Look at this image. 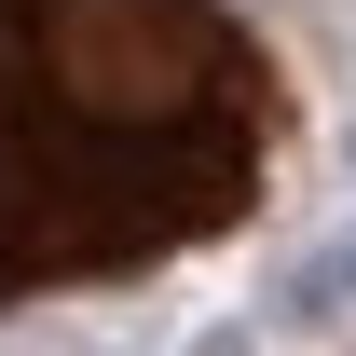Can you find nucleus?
<instances>
[{"instance_id": "nucleus-1", "label": "nucleus", "mask_w": 356, "mask_h": 356, "mask_svg": "<svg viewBox=\"0 0 356 356\" xmlns=\"http://www.w3.org/2000/svg\"><path fill=\"white\" fill-rule=\"evenodd\" d=\"M274 137V55L220 0H0V302L233 233Z\"/></svg>"}, {"instance_id": "nucleus-2", "label": "nucleus", "mask_w": 356, "mask_h": 356, "mask_svg": "<svg viewBox=\"0 0 356 356\" xmlns=\"http://www.w3.org/2000/svg\"><path fill=\"white\" fill-rule=\"evenodd\" d=\"M343 315H356V233L302 247V261L261 288V329H343Z\"/></svg>"}]
</instances>
